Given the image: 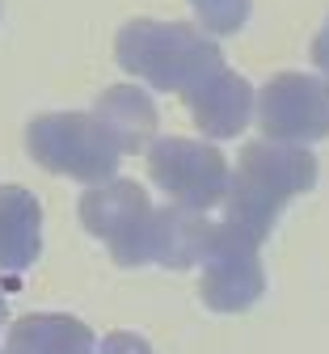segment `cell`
<instances>
[{
    "instance_id": "6da1fadb",
    "label": "cell",
    "mask_w": 329,
    "mask_h": 354,
    "mask_svg": "<svg viewBox=\"0 0 329 354\" xmlns=\"http://www.w3.org/2000/svg\"><path fill=\"white\" fill-rule=\"evenodd\" d=\"M312 160L308 152H292L278 144H249L241 152L237 173L228 177V228L258 241L270 232L278 207L296 190H308Z\"/></svg>"
},
{
    "instance_id": "7a4b0ae2",
    "label": "cell",
    "mask_w": 329,
    "mask_h": 354,
    "mask_svg": "<svg viewBox=\"0 0 329 354\" xmlns=\"http://www.w3.org/2000/svg\"><path fill=\"white\" fill-rule=\"evenodd\" d=\"M123 68L148 76L157 88H186L211 68H220V55L207 38L190 34L186 26H131L118 38Z\"/></svg>"
},
{
    "instance_id": "3957f363",
    "label": "cell",
    "mask_w": 329,
    "mask_h": 354,
    "mask_svg": "<svg viewBox=\"0 0 329 354\" xmlns=\"http://www.w3.org/2000/svg\"><path fill=\"white\" fill-rule=\"evenodd\" d=\"M30 148L46 169L85 177V182L110 177L118 156H123L118 140L110 136V127L102 118H89V114H46V118H38L30 127Z\"/></svg>"
},
{
    "instance_id": "277c9868",
    "label": "cell",
    "mask_w": 329,
    "mask_h": 354,
    "mask_svg": "<svg viewBox=\"0 0 329 354\" xmlns=\"http://www.w3.org/2000/svg\"><path fill=\"white\" fill-rule=\"evenodd\" d=\"M80 215L89 232H98L102 241H110L114 257L123 266L148 261V241H152V224L157 211L148 207L144 190L131 182H110V186H93L80 203Z\"/></svg>"
},
{
    "instance_id": "5b68a950",
    "label": "cell",
    "mask_w": 329,
    "mask_h": 354,
    "mask_svg": "<svg viewBox=\"0 0 329 354\" xmlns=\"http://www.w3.org/2000/svg\"><path fill=\"white\" fill-rule=\"evenodd\" d=\"M148 169L157 186H165L181 207L203 211L228 194V165L215 148L195 144V140H161L148 152Z\"/></svg>"
},
{
    "instance_id": "8992f818",
    "label": "cell",
    "mask_w": 329,
    "mask_h": 354,
    "mask_svg": "<svg viewBox=\"0 0 329 354\" xmlns=\"http://www.w3.org/2000/svg\"><path fill=\"white\" fill-rule=\"evenodd\" d=\"M207 304L211 308H245L258 299L262 291V270H258V257H254V241L241 236L237 228H220L207 241Z\"/></svg>"
},
{
    "instance_id": "52a82bcc",
    "label": "cell",
    "mask_w": 329,
    "mask_h": 354,
    "mask_svg": "<svg viewBox=\"0 0 329 354\" xmlns=\"http://www.w3.org/2000/svg\"><path fill=\"white\" fill-rule=\"evenodd\" d=\"M195 110V122H203L207 136H237L249 118V88L241 76H232L224 68H211L207 76L195 80V88L186 93Z\"/></svg>"
},
{
    "instance_id": "ba28073f",
    "label": "cell",
    "mask_w": 329,
    "mask_h": 354,
    "mask_svg": "<svg viewBox=\"0 0 329 354\" xmlns=\"http://www.w3.org/2000/svg\"><path fill=\"white\" fill-rule=\"evenodd\" d=\"M38 245H42L38 198L17 186H5L0 190V270L5 274L26 270L38 257Z\"/></svg>"
},
{
    "instance_id": "9c48e42d",
    "label": "cell",
    "mask_w": 329,
    "mask_h": 354,
    "mask_svg": "<svg viewBox=\"0 0 329 354\" xmlns=\"http://www.w3.org/2000/svg\"><path fill=\"white\" fill-rule=\"evenodd\" d=\"M9 354H93V337L72 317H26L9 337Z\"/></svg>"
},
{
    "instance_id": "30bf717a",
    "label": "cell",
    "mask_w": 329,
    "mask_h": 354,
    "mask_svg": "<svg viewBox=\"0 0 329 354\" xmlns=\"http://www.w3.org/2000/svg\"><path fill=\"white\" fill-rule=\"evenodd\" d=\"M0 313H5V304H0Z\"/></svg>"
}]
</instances>
